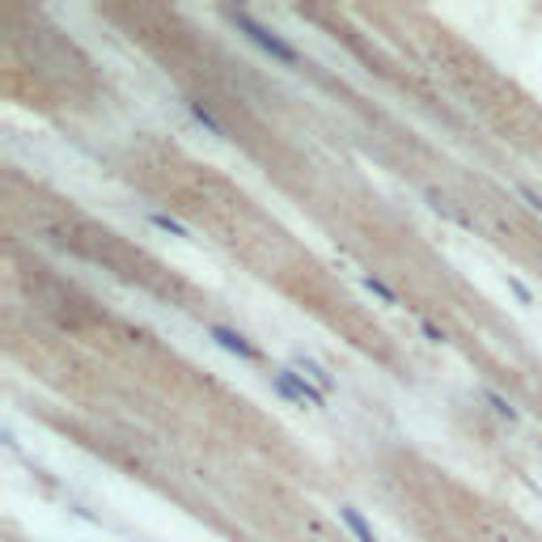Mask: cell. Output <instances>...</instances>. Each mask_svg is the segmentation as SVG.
<instances>
[{"instance_id":"1","label":"cell","mask_w":542,"mask_h":542,"mask_svg":"<svg viewBox=\"0 0 542 542\" xmlns=\"http://www.w3.org/2000/svg\"><path fill=\"white\" fill-rule=\"evenodd\" d=\"M225 21H229L233 30H237V35H246V39H251L254 47L263 51V56L275 59V64H289V68H297V64H301V56H297V47H292L289 39H280V35H275L271 26H263L259 18H251L246 9H229V13H225Z\"/></svg>"},{"instance_id":"2","label":"cell","mask_w":542,"mask_h":542,"mask_svg":"<svg viewBox=\"0 0 542 542\" xmlns=\"http://www.w3.org/2000/svg\"><path fill=\"white\" fill-rule=\"evenodd\" d=\"M271 382H275V390L289 399V403L297 406H327V394L314 386L306 373H297L292 365H280V368H271Z\"/></svg>"},{"instance_id":"3","label":"cell","mask_w":542,"mask_h":542,"mask_svg":"<svg viewBox=\"0 0 542 542\" xmlns=\"http://www.w3.org/2000/svg\"><path fill=\"white\" fill-rule=\"evenodd\" d=\"M208 335H213V339H216V344H221L225 352H233L237 360H259V348H254V344L246 339V335H242V330H233V327H221V322H213V327H208Z\"/></svg>"},{"instance_id":"4","label":"cell","mask_w":542,"mask_h":542,"mask_svg":"<svg viewBox=\"0 0 542 542\" xmlns=\"http://www.w3.org/2000/svg\"><path fill=\"white\" fill-rule=\"evenodd\" d=\"M292 368H297V373H306V377H310V382L322 390V394H330V390H335V377H330V373L318 365V360H310V356H297V360H292Z\"/></svg>"},{"instance_id":"5","label":"cell","mask_w":542,"mask_h":542,"mask_svg":"<svg viewBox=\"0 0 542 542\" xmlns=\"http://www.w3.org/2000/svg\"><path fill=\"white\" fill-rule=\"evenodd\" d=\"M339 522L348 525V530H352V538H356V542H377V534H373V530H368V522L360 517V508H352V504H344V508H339Z\"/></svg>"},{"instance_id":"6","label":"cell","mask_w":542,"mask_h":542,"mask_svg":"<svg viewBox=\"0 0 542 542\" xmlns=\"http://www.w3.org/2000/svg\"><path fill=\"white\" fill-rule=\"evenodd\" d=\"M484 403L492 406V415H496V420H508V424H517V420H522V411L508 403L500 390H484Z\"/></svg>"},{"instance_id":"7","label":"cell","mask_w":542,"mask_h":542,"mask_svg":"<svg viewBox=\"0 0 542 542\" xmlns=\"http://www.w3.org/2000/svg\"><path fill=\"white\" fill-rule=\"evenodd\" d=\"M360 284H365V289L373 292V297H382V301H386V306H399V292L390 289L386 280H377V275H360Z\"/></svg>"},{"instance_id":"8","label":"cell","mask_w":542,"mask_h":542,"mask_svg":"<svg viewBox=\"0 0 542 542\" xmlns=\"http://www.w3.org/2000/svg\"><path fill=\"white\" fill-rule=\"evenodd\" d=\"M149 221H153V225H157L161 233H174V237H191V233H187V225H182V221H174L170 213H149Z\"/></svg>"},{"instance_id":"9","label":"cell","mask_w":542,"mask_h":542,"mask_svg":"<svg viewBox=\"0 0 542 542\" xmlns=\"http://www.w3.org/2000/svg\"><path fill=\"white\" fill-rule=\"evenodd\" d=\"M191 119H195V123H199V128H208V132H213V136H225V128H221V123H216V119L208 115L204 106H199V102H191Z\"/></svg>"},{"instance_id":"10","label":"cell","mask_w":542,"mask_h":542,"mask_svg":"<svg viewBox=\"0 0 542 542\" xmlns=\"http://www.w3.org/2000/svg\"><path fill=\"white\" fill-rule=\"evenodd\" d=\"M517 195L525 199V208H530V213H538V216H542V195L534 191V187H525V182H517Z\"/></svg>"},{"instance_id":"11","label":"cell","mask_w":542,"mask_h":542,"mask_svg":"<svg viewBox=\"0 0 542 542\" xmlns=\"http://www.w3.org/2000/svg\"><path fill=\"white\" fill-rule=\"evenodd\" d=\"M420 330H424L428 344H445V327H437V322H428V318H424V322H420Z\"/></svg>"},{"instance_id":"12","label":"cell","mask_w":542,"mask_h":542,"mask_svg":"<svg viewBox=\"0 0 542 542\" xmlns=\"http://www.w3.org/2000/svg\"><path fill=\"white\" fill-rule=\"evenodd\" d=\"M508 289H513V292H517V297H522V301H525V306H530V289H525L522 280H508Z\"/></svg>"}]
</instances>
